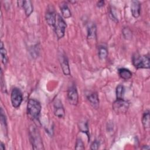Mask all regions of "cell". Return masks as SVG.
<instances>
[{
	"mask_svg": "<svg viewBox=\"0 0 150 150\" xmlns=\"http://www.w3.org/2000/svg\"><path fill=\"white\" fill-rule=\"evenodd\" d=\"M29 139L33 149H43L42 139L37 128L31 125L29 127Z\"/></svg>",
	"mask_w": 150,
	"mask_h": 150,
	"instance_id": "6da1fadb",
	"label": "cell"
},
{
	"mask_svg": "<svg viewBox=\"0 0 150 150\" xmlns=\"http://www.w3.org/2000/svg\"><path fill=\"white\" fill-rule=\"evenodd\" d=\"M41 104L35 99L29 100L27 104V112L32 120H38L41 111Z\"/></svg>",
	"mask_w": 150,
	"mask_h": 150,
	"instance_id": "7a4b0ae2",
	"label": "cell"
},
{
	"mask_svg": "<svg viewBox=\"0 0 150 150\" xmlns=\"http://www.w3.org/2000/svg\"><path fill=\"white\" fill-rule=\"evenodd\" d=\"M132 62L137 69H149L150 66L149 57L146 55L135 53L132 57Z\"/></svg>",
	"mask_w": 150,
	"mask_h": 150,
	"instance_id": "3957f363",
	"label": "cell"
},
{
	"mask_svg": "<svg viewBox=\"0 0 150 150\" xmlns=\"http://www.w3.org/2000/svg\"><path fill=\"white\" fill-rule=\"evenodd\" d=\"M66 26V23L63 18L60 15V14L57 13L56 23L53 28L58 39H61L64 36Z\"/></svg>",
	"mask_w": 150,
	"mask_h": 150,
	"instance_id": "277c9868",
	"label": "cell"
},
{
	"mask_svg": "<svg viewBox=\"0 0 150 150\" xmlns=\"http://www.w3.org/2000/svg\"><path fill=\"white\" fill-rule=\"evenodd\" d=\"M129 106V103L124 98L117 99L112 104V109L116 114H124L128 111Z\"/></svg>",
	"mask_w": 150,
	"mask_h": 150,
	"instance_id": "5b68a950",
	"label": "cell"
},
{
	"mask_svg": "<svg viewBox=\"0 0 150 150\" xmlns=\"http://www.w3.org/2000/svg\"><path fill=\"white\" fill-rule=\"evenodd\" d=\"M11 104L13 108H18L23 100V95L21 90L15 87L12 89L11 94Z\"/></svg>",
	"mask_w": 150,
	"mask_h": 150,
	"instance_id": "8992f818",
	"label": "cell"
},
{
	"mask_svg": "<svg viewBox=\"0 0 150 150\" xmlns=\"http://www.w3.org/2000/svg\"><path fill=\"white\" fill-rule=\"evenodd\" d=\"M67 97L69 103L73 105L77 104L79 101V95L76 86H70L67 91Z\"/></svg>",
	"mask_w": 150,
	"mask_h": 150,
	"instance_id": "52a82bcc",
	"label": "cell"
},
{
	"mask_svg": "<svg viewBox=\"0 0 150 150\" xmlns=\"http://www.w3.org/2000/svg\"><path fill=\"white\" fill-rule=\"evenodd\" d=\"M56 15L57 13L55 12L53 7L49 6L45 13V19L49 26L54 27L56 20Z\"/></svg>",
	"mask_w": 150,
	"mask_h": 150,
	"instance_id": "ba28073f",
	"label": "cell"
},
{
	"mask_svg": "<svg viewBox=\"0 0 150 150\" xmlns=\"http://www.w3.org/2000/svg\"><path fill=\"white\" fill-rule=\"evenodd\" d=\"M59 62L63 74L65 76L70 75V70L69 64V61L67 56L64 53H61L59 55Z\"/></svg>",
	"mask_w": 150,
	"mask_h": 150,
	"instance_id": "9c48e42d",
	"label": "cell"
},
{
	"mask_svg": "<svg viewBox=\"0 0 150 150\" xmlns=\"http://www.w3.org/2000/svg\"><path fill=\"white\" fill-rule=\"evenodd\" d=\"M54 114L59 118H63L65 115V110L62 101L59 100H55L53 104Z\"/></svg>",
	"mask_w": 150,
	"mask_h": 150,
	"instance_id": "30bf717a",
	"label": "cell"
},
{
	"mask_svg": "<svg viewBox=\"0 0 150 150\" xmlns=\"http://www.w3.org/2000/svg\"><path fill=\"white\" fill-rule=\"evenodd\" d=\"M141 4L138 1H132L131 5V11L132 16L135 18H137L140 15Z\"/></svg>",
	"mask_w": 150,
	"mask_h": 150,
	"instance_id": "8fae6325",
	"label": "cell"
},
{
	"mask_svg": "<svg viewBox=\"0 0 150 150\" xmlns=\"http://www.w3.org/2000/svg\"><path fill=\"white\" fill-rule=\"evenodd\" d=\"M87 100H88L90 104L94 108H97L99 106V99H98V96L97 93L96 92H93L90 94H89L87 97Z\"/></svg>",
	"mask_w": 150,
	"mask_h": 150,
	"instance_id": "7c38bea8",
	"label": "cell"
},
{
	"mask_svg": "<svg viewBox=\"0 0 150 150\" xmlns=\"http://www.w3.org/2000/svg\"><path fill=\"white\" fill-rule=\"evenodd\" d=\"M22 7L23 8L26 16H30L33 11V7L32 3L29 0L23 1Z\"/></svg>",
	"mask_w": 150,
	"mask_h": 150,
	"instance_id": "4fadbf2b",
	"label": "cell"
},
{
	"mask_svg": "<svg viewBox=\"0 0 150 150\" xmlns=\"http://www.w3.org/2000/svg\"><path fill=\"white\" fill-rule=\"evenodd\" d=\"M118 75L120 77L125 80H129L132 77V73L130 70L126 68H120L118 69Z\"/></svg>",
	"mask_w": 150,
	"mask_h": 150,
	"instance_id": "5bb4252c",
	"label": "cell"
},
{
	"mask_svg": "<svg viewBox=\"0 0 150 150\" xmlns=\"http://www.w3.org/2000/svg\"><path fill=\"white\" fill-rule=\"evenodd\" d=\"M60 8L62 15L64 18H69L71 17V13L67 4H66L65 2H62L60 5Z\"/></svg>",
	"mask_w": 150,
	"mask_h": 150,
	"instance_id": "9a60e30c",
	"label": "cell"
},
{
	"mask_svg": "<svg viewBox=\"0 0 150 150\" xmlns=\"http://www.w3.org/2000/svg\"><path fill=\"white\" fill-rule=\"evenodd\" d=\"M149 111L148 110H146L142 117V123L144 128L146 129H149L150 125V120H149Z\"/></svg>",
	"mask_w": 150,
	"mask_h": 150,
	"instance_id": "2e32d148",
	"label": "cell"
},
{
	"mask_svg": "<svg viewBox=\"0 0 150 150\" xmlns=\"http://www.w3.org/2000/svg\"><path fill=\"white\" fill-rule=\"evenodd\" d=\"M98 54L100 59H105L108 55V50L107 47L104 45H100L98 48Z\"/></svg>",
	"mask_w": 150,
	"mask_h": 150,
	"instance_id": "e0dca14e",
	"label": "cell"
},
{
	"mask_svg": "<svg viewBox=\"0 0 150 150\" xmlns=\"http://www.w3.org/2000/svg\"><path fill=\"white\" fill-rule=\"evenodd\" d=\"M0 53H1V58L2 63L4 65H6L8 62V56L6 49L4 47V45L2 42H1V47H0Z\"/></svg>",
	"mask_w": 150,
	"mask_h": 150,
	"instance_id": "ac0fdd59",
	"label": "cell"
},
{
	"mask_svg": "<svg viewBox=\"0 0 150 150\" xmlns=\"http://www.w3.org/2000/svg\"><path fill=\"white\" fill-rule=\"evenodd\" d=\"M96 38V27L94 24L90 25L87 29V38L93 39Z\"/></svg>",
	"mask_w": 150,
	"mask_h": 150,
	"instance_id": "d6986e66",
	"label": "cell"
},
{
	"mask_svg": "<svg viewBox=\"0 0 150 150\" xmlns=\"http://www.w3.org/2000/svg\"><path fill=\"white\" fill-rule=\"evenodd\" d=\"M125 89L122 84H119L116 88L117 99H122L124 97Z\"/></svg>",
	"mask_w": 150,
	"mask_h": 150,
	"instance_id": "ffe728a7",
	"label": "cell"
},
{
	"mask_svg": "<svg viewBox=\"0 0 150 150\" xmlns=\"http://www.w3.org/2000/svg\"><path fill=\"white\" fill-rule=\"evenodd\" d=\"M79 128L80 130L85 133L88 137H89V135H88V123L87 121H82V122H80L79 124Z\"/></svg>",
	"mask_w": 150,
	"mask_h": 150,
	"instance_id": "44dd1931",
	"label": "cell"
},
{
	"mask_svg": "<svg viewBox=\"0 0 150 150\" xmlns=\"http://www.w3.org/2000/svg\"><path fill=\"white\" fill-rule=\"evenodd\" d=\"M1 115H0V117H1V124L2 125V126L5 128V131H6V127H7V125H6V118H5V114L4 113V110L3 109L1 108Z\"/></svg>",
	"mask_w": 150,
	"mask_h": 150,
	"instance_id": "7402d4cb",
	"label": "cell"
},
{
	"mask_svg": "<svg viewBox=\"0 0 150 150\" xmlns=\"http://www.w3.org/2000/svg\"><path fill=\"white\" fill-rule=\"evenodd\" d=\"M84 148H85L84 144L82 139L80 138H78L76 141L75 149H84Z\"/></svg>",
	"mask_w": 150,
	"mask_h": 150,
	"instance_id": "603a6c76",
	"label": "cell"
},
{
	"mask_svg": "<svg viewBox=\"0 0 150 150\" xmlns=\"http://www.w3.org/2000/svg\"><path fill=\"white\" fill-rule=\"evenodd\" d=\"M99 145H100L99 141L96 139L91 144L90 149H98V148H99Z\"/></svg>",
	"mask_w": 150,
	"mask_h": 150,
	"instance_id": "cb8c5ba5",
	"label": "cell"
},
{
	"mask_svg": "<svg viewBox=\"0 0 150 150\" xmlns=\"http://www.w3.org/2000/svg\"><path fill=\"white\" fill-rule=\"evenodd\" d=\"M1 86L2 90H4V93L6 91V88H5V83H4V77H3V73L2 71H1Z\"/></svg>",
	"mask_w": 150,
	"mask_h": 150,
	"instance_id": "d4e9b609",
	"label": "cell"
},
{
	"mask_svg": "<svg viewBox=\"0 0 150 150\" xmlns=\"http://www.w3.org/2000/svg\"><path fill=\"white\" fill-rule=\"evenodd\" d=\"M104 5V1H100L98 2H97V6L98 8H101L102 6H103Z\"/></svg>",
	"mask_w": 150,
	"mask_h": 150,
	"instance_id": "484cf974",
	"label": "cell"
},
{
	"mask_svg": "<svg viewBox=\"0 0 150 150\" xmlns=\"http://www.w3.org/2000/svg\"><path fill=\"white\" fill-rule=\"evenodd\" d=\"M0 149L1 150H4L5 149V144L3 143V142H1V145H0Z\"/></svg>",
	"mask_w": 150,
	"mask_h": 150,
	"instance_id": "4316f807",
	"label": "cell"
},
{
	"mask_svg": "<svg viewBox=\"0 0 150 150\" xmlns=\"http://www.w3.org/2000/svg\"><path fill=\"white\" fill-rule=\"evenodd\" d=\"M149 148V146L148 145H144V147H142V149H148Z\"/></svg>",
	"mask_w": 150,
	"mask_h": 150,
	"instance_id": "83f0119b",
	"label": "cell"
}]
</instances>
